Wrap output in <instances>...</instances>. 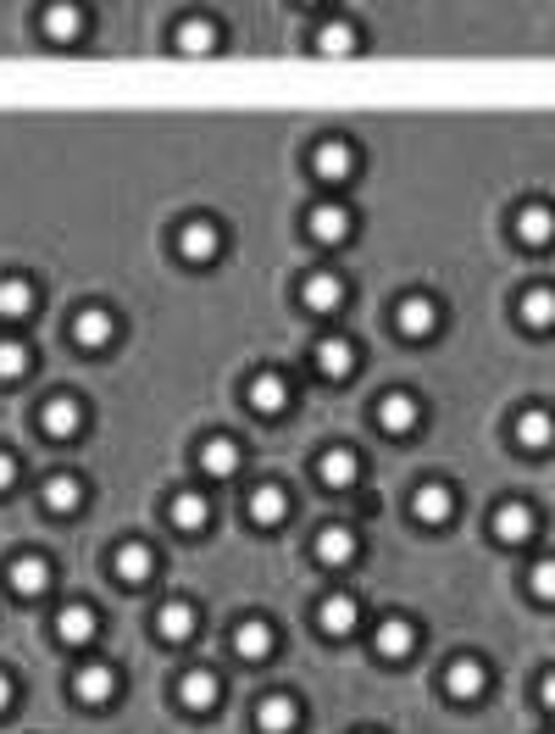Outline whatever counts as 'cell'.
<instances>
[{
	"label": "cell",
	"instance_id": "obj_7",
	"mask_svg": "<svg viewBox=\"0 0 555 734\" xmlns=\"http://www.w3.org/2000/svg\"><path fill=\"white\" fill-rule=\"evenodd\" d=\"M273 645H278V629H273L267 618H245V623H234V656H245V662H267Z\"/></svg>",
	"mask_w": 555,
	"mask_h": 734
},
{
	"label": "cell",
	"instance_id": "obj_31",
	"mask_svg": "<svg viewBox=\"0 0 555 734\" xmlns=\"http://www.w3.org/2000/svg\"><path fill=\"white\" fill-rule=\"evenodd\" d=\"M7 584H12L18 595H40V590L51 584V562H45V557H18V562L7 568Z\"/></svg>",
	"mask_w": 555,
	"mask_h": 734
},
{
	"label": "cell",
	"instance_id": "obj_18",
	"mask_svg": "<svg viewBox=\"0 0 555 734\" xmlns=\"http://www.w3.org/2000/svg\"><path fill=\"white\" fill-rule=\"evenodd\" d=\"M311 356H317V374H322V379H350V374H356V345H350V339H333V334H328V339H317Z\"/></svg>",
	"mask_w": 555,
	"mask_h": 734
},
{
	"label": "cell",
	"instance_id": "obj_13",
	"mask_svg": "<svg viewBox=\"0 0 555 734\" xmlns=\"http://www.w3.org/2000/svg\"><path fill=\"white\" fill-rule=\"evenodd\" d=\"M73 339H79L84 350H101V345L117 339V317H112L106 306H84V312L73 317Z\"/></svg>",
	"mask_w": 555,
	"mask_h": 734
},
{
	"label": "cell",
	"instance_id": "obj_3",
	"mask_svg": "<svg viewBox=\"0 0 555 734\" xmlns=\"http://www.w3.org/2000/svg\"><path fill=\"white\" fill-rule=\"evenodd\" d=\"M394 328H400L405 339H433V334H439V300L405 295V300L394 306Z\"/></svg>",
	"mask_w": 555,
	"mask_h": 734
},
{
	"label": "cell",
	"instance_id": "obj_34",
	"mask_svg": "<svg viewBox=\"0 0 555 734\" xmlns=\"http://www.w3.org/2000/svg\"><path fill=\"white\" fill-rule=\"evenodd\" d=\"M195 623H201V618H195V606H189V601H167V606L156 612V629H162V640H173V645H178V640H189V634H195Z\"/></svg>",
	"mask_w": 555,
	"mask_h": 734
},
{
	"label": "cell",
	"instance_id": "obj_23",
	"mask_svg": "<svg viewBox=\"0 0 555 734\" xmlns=\"http://www.w3.org/2000/svg\"><path fill=\"white\" fill-rule=\"evenodd\" d=\"M239 440H228V435H212L206 446H201V468L212 473V479H234L239 473Z\"/></svg>",
	"mask_w": 555,
	"mask_h": 734
},
{
	"label": "cell",
	"instance_id": "obj_24",
	"mask_svg": "<svg viewBox=\"0 0 555 734\" xmlns=\"http://www.w3.org/2000/svg\"><path fill=\"white\" fill-rule=\"evenodd\" d=\"M250 518H256L261 529H278V523L289 518V490H284V485H256V490H250Z\"/></svg>",
	"mask_w": 555,
	"mask_h": 734
},
{
	"label": "cell",
	"instance_id": "obj_35",
	"mask_svg": "<svg viewBox=\"0 0 555 734\" xmlns=\"http://www.w3.org/2000/svg\"><path fill=\"white\" fill-rule=\"evenodd\" d=\"M40 29H45V40H56V45H73V40L84 34V12H79V7H51Z\"/></svg>",
	"mask_w": 555,
	"mask_h": 734
},
{
	"label": "cell",
	"instance_id": "obj_27",
	"mask_svg": "<svg viewBox=\"0 0 555 734\" xmlns=\"http://www.w3.org/2000/svg\"><path fill=\"white\" fill-rule=\"evenodd\" d=\"M173 45H178L184 57H212V51H217V29H212L206 18H184V23L173 29Z\"/></svg>",
	"mask_w": 555,
	"mask_h": 734
},
{
	"label": "cell",
	"instance_id": "obj_29",
	"mask_svg": "<svg viewBox=\"0 0 555 734\" xmlns=\"http://www.w3.org/2000/svg\"><path fill=\"white\" fill-rule=\"evenodd\" d=\"M40 496H45V512H62V518H68V512H79V507H84V485H79V479H73V473H51V479H45V490H40Z\"/></svg>",
	"mask_w": 555,
	"mask_h": 734
},
{
	"label": "cell",
	"instance_id": "obj_41",
	"mask_svg": "<svg viewBox=\"0 0 555 734\" xmlns=\"http://www.w3.org/2000/svg\"><path fill=\"white\" fill-rule=\"evenodd\" d=\"M12 695H18V690H12V673H0V712L12 706Z\"/></svg>",
	"mask_w": 555,
	"mask_h": 734
},
{
	"label": "cell",
	"instance_id": "obj_26",
	"mask_svg": "<svg viewBox=\"0 0 555 734\" xmlns=\"http://www.w3.org/2000/svg\"><path fill=\"white\" fill-rule=\"evenodd\" d=\"M372 640H378V656H389V662H400V656L417 651V629H411L405 618H383Z\"/></svg>",
	"mask_w": 555,
	"mask_h": 734
},
{
	"label": "cell",
	"instance_id": "obj_11",
	"mask_svg": "<svg viewBox=\"0 0 555 734\" xmlns=\"http://www.w3.org/2000/svg\"><path fill=\"white\" fill-rule=\"evenodd\" d=\"M489 529H494L500 546H522V540L533 534V507H527V501H500L494 518H489Z\"/></svg>",
	"mask_w": 555,
	"mask_h": 734
},
{
	"label": "cell",
	"instance_id": "obj_38",
	"mask_svg": "<svg viewBox=\"0 0 555 734\" xmlns=\"http://www.w3.org/2000/svg\"><path fill=\"white\" fill-rule=\"evenodd\" d=\"M527 590H533V601H555V562L549 557L527 568Z\"/></svg>",
	"mask_w": 555,
	"mask_h": 734
},
{
	"label": "cell",
	"instance_id": "obj_15",
	"mask_svg": "<svg viewBox=\"0 0 555 734\" xmlns=\"http://www.w3.org/2000/svg\"><path fill=\"white\" fill-rule=\"evenodd\" d=\"M95 629H101V618H95V606H84V601H73V606L56 612V640H62V645H90Z\"/></svg>",
	"mask_w": 555,
	"mask_h": 734
},
{
	"label": "cell",
	"instance_id": "obj_42",
	"mask_svg": "<svg viewBox=\"0 0 555 734\" xmlns=\"http://www.w3.org/2000/svg\"><path fill=\"white\" fill-rule=\"evenodd\" d=\"M367 734H372V728H367Z\"/></svg>",
	"mask_w": 555,
	"mask_h": 734
},
{
	"label": "cell",
	"instance_id": "obj_30",
	"mask_svg": "<svg viewBox=\"0 0 555 734\" xmlns=\"http://www.w3.org/2000/svg\"><path fill=\"white\" fill-rule=\"evenodd\" d=\"M156 573V551L145 546V540H129L123 551H117V579L123 584H145Z\"/></svg>",
	"mask_w": 555,
	"mask_h": 734
},
{
	"label": "cell",
	"instance_id": "obj_4",
	"mask_svg": "<svg viewBox=\"0 0 555 734\" xmlns=\"http://www.w3.org/2000/svg\"><path fill=\"white\" fill-rule=\"evenodd\" d=\"M306 228H311L317 245H345V239H350V206H339V201H317V206L306 212Z\"/></svg>",
	"mask_w": 555,
	"mask_h": 734
},
{
	"label": "cell",
	"instance_id": "obj_20",
	"mask_svg": "<svg viewBox=\"0 0 555 734\" xmlns=\"http://www.w3.org/2000/svg\"><path fill=\"white\" fill-rule=\"evenodd\" d=\"M356 473H361V462H356V451H350V446H333V451H322V457H317V479H322L328 490H350V485H356Z\"/></svg>",
	"mask_w": 555,
	"mask_h": 734
},
{
	"label": "cell",
	"instance_id": "obj_33",
	"mask_svg": "<svg viewBox=\"0 0 555 734\" xmlns=\"http://www.w3.org/2000/svg\"><path fill=\"white\" fill-rule=\"evenodd\" d=\"M34 312V284L23 278V273H12V278H0V317H29Z\"/></svg>",
	"mask_w": 555,
	"mask_h": 734
},
{
	"label": "cell",
	"instance_id": "obj_5",
	"mask_svg": "<svg viewBox=\"0 0 555 734\" xmlns=\"http://www.w3.org/2000/svg\"><path fill=\"white\" fill-rule=\"evenodd\" d=\"M223 251V228L212 223V217H189L184 228H178V256L184 262H212Z\"/></svg>",
	"mask_w": 555,
	"mask_h": 734
},
{
	"label": "cell",
	"instance_id": "obj_9",
	"mask_svg": "<svg viewBox=\"0 0 555 734\" xmlns=\"http://www.w3.org/2000/svg\"><path fill=\"white\" fill-rule=\"evenodd\" d=\"M516 239L527 245V251H544L549 239H555V206H544V201H527L522 212H516Z\"/></svg>",
	"mask_w": 555,
	"mask_h": 734
},
{
	"label": "cell",
	"instance_id": "obj_25",
	"mask_svg": "<svg viewBox=\"0 0 555 734\" xmlns=\"http://www.w3.org/2000/svg\"><path fill=\"white\" fill-rule=\"evenodd\" d=\"M356 618H361V606H356L350 595H328V601L317 606V629L333 634V640H345V634L356 629Z\"/></svg>",
	"mask_w": 555,
	"mask_h": 734
},
{
	"label": "cell",
	"instance_id": "obj_16",
	"mask_svg": "<svg viewBox=\"0 0 555 734\" xmlns=\"http://www.w3.org/2000/svg\"><path fill=\"white\" fill-rule=\"evenodd\" d=\"M217 695H223V684H217V673H212V667H189V673L178 679V701H184L189 712H212V706H217Z\"/></svg>",
	"mask_w": 555,
	"mask_h": 734
},
{
	"label": "cell",
	"instance_id": "obj_2",
	"mask_svg": "<svg viewBox=\"0 0 555 734\" xmlns=\"http://www.w3.org/2000/svg\"><path fill=\"white\" fill-rule=\"evenodd\" d=\"M411 518H417V523H428V529L450 523V518H455V490H450V485H439V479L417 485V490H411Z\"/></svg>",
	"mask_w": 555,
	"mask_h": 734
},
{
	"label": "cell",
	"instance_id": "obj_40",
	"mask_svg": "<svg viewBox=\"0 0 555 734\" xmlns=\"http://www.w3.org/2000/svg\"><path fill=\"white\" fill-rule=\"evenodd\" d=\"M538 701H544V706H549V712H555V667H549V673H544V679H538Z\"/></svg>",
	"mask_w": 555,
	"mask_h": 734
},
{
	"label": "cell",
	"instance_id": "obj_36",
	"mask_svg": "<svg viewBox=\"0 0 555 734\" xmlns=\"http://www.w3.org/2000/svg\"><path fill=\"white\" fill-rule=\"evenodd\" d=\"M317 51L322 57H356V29L350 23H322L317 29Z\"/></svg>",
	"mask_w": 555,
	"mask_h": 734
},
{
	"label": "cell",
	"instance_id": "obj_21",
	"mask_svg": "<svg viewBox=\"0 0 555 734\" xmlns=\"http://www.w3.org/2000/svg\"><path fill=\"white\" fill-rule=\"evenodd\" d=\"M317 562L322 568H345V562H356V534L345 529V523H328V529H317Z\"/></svg>",
	"mask_w": 555,
	"mask_h": 734
},
{
	"label": "cell",
	"instance_id": "obj_6",
	"mask_svg": "<svg viewBox=\"0 0 555 734\" xmlns=\"http://www.w3.org/2000/svg\"><path fill=\"white\" fill-rule=\"evenodd\" d=\"M40 429H45L51 440H73V435L84 429V401H79V396H51L45 412H40Z\"/></svg>",
	"mask_w": 555,
	"mask_h": 734
},
{
	"label": "cell",
	"instance_id": "obj_8",
	"mask_svg": "<svg viewBox=\"0 0 555 734\" xmlns=\"http://www.w3.org/2000/svg\"><path fill=\"white\" fill-rule=\"evenodd\" d=\"M73 695H79L84 706H106V701L117 695V667H106V662H84V667L73 673Z\"/></svg>",
	"mask_w": 555,
	"mask_h": 734
},
{
	"label": "cell",
	"instance_id": "obj_28",
	"mask_svg": "<svg viewBox=\"0 0 555 734\" xmlns=\"http://www.w3.org/2000/svg\"><path fill=\"white\" fill-rule=\"evenodd\" d=\"M250 407H256L261 418H278V412L289 407V385H284L278 374H256V379H250Z\"/></svg>",
	"mask_w": 555,
	"mask_h": 734
},
{
	"label": "cell",
	"instance_id": "obj_14",
	"mask_svg": "<svg viewBox=\"0 0 555 734\" xmlns=\"http://www.w3.org/2000/svg\"><path fill=\"white\" fill-rule=\"evenodd\" d=\"M378 424H383V435H411V429L422 424V407H417V396H405V390H389V396L378 401Z\"/></svg>",
	"mask_w": 555,
	"mask_h": 734
},
{
	"label": "cell",
	"instance_id": "obj_22",
	"mask_svg": "<svg viewBox=\"0 0 555 734\" xmlns=\"http://www.w3.org/2000/svg\"><path fill=\"white\" fill-rule=\"evenodd\" d=\"M516 446H522V451H549V446H555V418H549L544 407H527V412L516 418Z\"/></svg>",
	"mask_w": 555,
	"mask_h": 734
},
{
	"label": "cell",
	"instance_id": "obj_1",
	"mask_svg": "<svg viewBox=\"0 0 555 734\" xmlns=\"http://www.w3.org/2000/svg\"><path fill=\"white\" fill-rule=\"evenodd\" d=\"M483 690H489L483 656H450V662H444V695H450V701H477Z\"/></svg>",
	"mask_w": 555,
	"mask_h": 734
},
{
	"label": "cell",
	"instance_id": "obj_39",
	"mask_svg": "<svg viewBox=\"0 0 555 734\" xmlns=\"http://www.w3.org/2000/svg\"><path fill=\"white\" fill-rule=\"evenodd\" d=\"M12 485H18V457L0 451V490H12Z\"/></svg>",
	"mask_w": 555,
	"mask_h": 734
},
{
	"label": "cell",
	"instance_id": "obj_32",
	"mask_svg": "<svg viewBox=\"0 0 555 734\" xmlns=\"http://www.w3.org/2000/svg\"><path fill=\"white\" fill-rule=\"evenodd\" d=\"M173 523H178L184 534H201V529L212 523V501H206L201 490H184V496H173Z\"/></svg>",
	"mask_w": 555,
	"mask_h": 734
},
{
	"label": "cell",
	"instance_id": "obj_37",
	"mask_svg": "<svg viewBox=\"0 0 555 734\" xmlns=\"http://www.w3.org/2000/svg\"><path fill=\"white\" fill-rule=\"evenodd\" d=\"M34 367V350L23 339H0V379H23Z\"/></svg>",
	"mask_w": 555,
	"mask_h": 734
},
{
	"label": "cell",
	"instance_id": "obj_19",
	"mask_svg": "<svg viewBox=\"0 0 555 734\" xmlns=\"http://www.w3.org/2000/svg\"><path fill=\"white\" fill-rule=\"evenodd\" d=\"M300 300H306L311 312H322V317H328V312H339V306H345V278H339V273H311V278L300 284Z\"/></svg>",
	"mask_w": 555,
	"mask_h": 734
},
{
	"label": "cell",
	"instance_id": "obj_17",
	"mask_svg": "<svg viewBox=\"0 0 555 734\" xmlns=\"http://www.w3.org/2000/svg\"><path fill=\"white\" fill-rule=\"evenodd\" d=\"M516 317H522V328H533V334L555 328V289H549V284H533V289H522V300H516Z\"/></svg>",
	"mask_w": 555,
	"mask_h": 734
},
{
	"label": "cell",
	"instance_id": "obj_12",
	"mask_svg": "<svg viewBox=\"0 0 555 734\" xmlns=\"http://www.w3.org/2000/svg\"><path fill=\"white\" fill-rule=\"evenodd\" d=\"M256 728L261 734H295L300 728V701L295 695H261L256 701Z\"/></svg>",
	"mask_w": 555,
	"mask_h": 734
},
{
	"label": "cell",
	"instance_id": "obj_10",
	"mask_svg": "<svg viewBox=\"0 0 555 734\" xmlns=\"http://www.w3.org/2000/svg\"><path fill=\"white\" fill-rule=\"evenodd\" d=\"M350 167H356L350 140H322V145L311 151V173H317L322 184H345V179H350Z\"/></svg>",
	"mask_w": 555,
	"mask_h": 734
}]
</instances>
